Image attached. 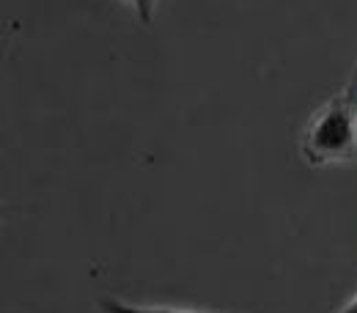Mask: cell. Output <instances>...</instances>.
<instances>
[{
  "mask_svg": "<svg viewBox=\"0 0 357 313\" xmlns=\"http://www.w3.org/2000/svg\"><path fill=\"white\" fill-rule=\"evenodd\" d=\"M127 3H132V6H135V11H137V20H140L143 25H149V22H151L157 0H127Z\"/></svg>",
  "mask_w": 357,
  "mask_h": 313,
  "instance_id": "3",
  "label": "cell"
},
{
  "mask_svg": "<svg viewBox=\"0 0 357 313\" xmlns=\"http://www.w3.org/2000/svg\"><path fill=\"white\" fill-rule=\"evenodd\" d=\"M338 313H357V297L352 300V303H349V305H347V308H341Z\"/></svg>",
  "mask_w": 357,
  "mask_h": 313,
  "instance_id": "5",
  "label": "cell"
},
{
  "mask_svg": "<svg viewBox=\"0 0 357 313\" xmlns=\"http://www.w3.org/2000/svg\"><path fill=\"white\" fill-rule=\"evenodd\" d=\"M99 308L105 313H187V311H174V308H137V305H127L119 300H99Z\"/></svg>",
  "mask_w": 357,
  "mask_h": 313,
  "instance_id": "2",
  "label": "cell"
},
{
  "mask_svg": "<svg viewBox=\"0 0 357 313\" xmlns=\"http://www.w3.org/2000/svg\"><path fill=\"white\" fill-rule=\"evenodd\" d=\"M303 154L311 165L357 160V110L347 93L330 99L303 132Z\"/></svg>",
  "mask_w": 357,
  "mask_h": 313,
  "instance_id": "1",
  "label": "cell"
},
{
  "mask_svg": "<svg viewBox=\"0 0 357 313\" xmlns=\"http://www.w3.org/2000/svg\"><path fill=\"white\" fill-rule=\"evenodd\" d=\"M347 96L352 99V105H355V110H357V72H355V77H352V83H349V89H347Z\"/></svg>",
  "mask_w": 357,
  "mask_h": 313,
  "instance_id": "4",
  "label": "cell"
}]
</instances>
